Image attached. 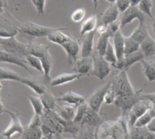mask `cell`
<instances>
[{
    "label": "cell",
    "mask_w": 155,
    "mask_h": 139,
    "mask_svg": "<svg viewBox=\"0 0 155 139\" xmlns=\"http://www.w3.org/2000/svg\"><path fill=\"white\" fill-rule=\"evenodd\" d=\"M60 28H52L47 26H43L33 22H25L21 23L18 28L19 33L29 42H32L35 38L47 37L53 32L58 30Z\"/></svg>",
    "instance_id": "obj_1"
},
{
    "label": "cell",
    "mask_w": 155,
    "mask_h": 139,
    "mask_svg": "<svg viewBox=\"0 0 155 139\" xmlns=\"http://www.w3.org/2000/svg\"><path fill=\"white\" fill-rule=\"evenodd\" d=\"M21 23L13 17L9 12L5 11V5L2 2L1 6V29H0V37L1 38H9L14 37L18 32V28Z\"/></svg>",
    "instance_id": "obj_2"
},
{
    "label": "cell",
    "mask_w": 155,
    "mask_h": 139,
    "mask_svg": "<svg viewBox=\"0 0 155 139\" xmlns=\"http://www.w3.org/2000/svg\"><path fill=\"white\" fill-rule=\"evenodd\" d=\"M112 88L115 91L116 98L133 95L137 91L134 89L126 71H122L116 76H114V78L113 79Z\"/></svg>",
    "instance_id": "obj_3"
},
{
    "label": "cell",
    "mask_w": 155,
    "mask_h": 139,
    "mask_svg": "<svg viewBox=\"0 0 155 139\" xmlns=\"http://www.w3.org/2000/svg\"><path fill=\"white\" fill-rule=\"evenodd\" d=\"M0 47H1V51H5L6 52L15 54L24 58H25L28 55L27 44L20 43L19 41L16 40L15 36L9 38H1Z\"/></svg>",
    "instance_id": "obj_4"
},
{
    "label": "cell",
    "mask_w": 155,
    "mask_h": 139,
    "mask_svg": "<svg viewBox=\"0 0 155 139\" xmlns=\"http://www.w3.org/2000/svg\"><path fill=\"white\" fill-rule=\"evenodd\" d=\"M96 132V139H120L123 136L121 127L123 123L117 122H104L99 126Z\"/></svg>",
    "instance_id": "obj_5"
},
{
    "label": "cell",
    "mask_w": 155,
    "mask_h": 139,
    "mask_svg": "<svg viewBox=\"0 0 155 139\" xmlns=\"http://www.w3.org/2000/svg\"><path fill=\"white\" fill-rule=\"evenodd\" d=\"M113 85V79L109 81L108 82L104 83L101 87H99L88 99H87V104L88 106L94 109L96 112H100L102 104L104 102L105 96L108 92V90L111 89Z\"/></svg>",
    "instance_id": "obj_6"
},
{
    "label": "cell",
    "mask_w": 155,
    "mask_h": 139,
    "mask_svg": "<svg viewBox=\"0 0 155 139\" xmlns=\"http://www.w3.org/2000/svg\"><path fill=\"white\" fill-rule=\"evenodd\" d=\"M5 112H6L11 117V122L7 126V128L2 131V137L7 139H11L12 137L15 135H22L23 136L25 128L23 127V125L20 121V118H19V116L21 114L18 112L10 111L6 109H5Z\"/></svg>",
    "instance_id": "obj_7"
},
{
    "label": "cell",
    "mask_w": 155,
    "mask_h": 139,
    "mask_svg": "<svg viewBox=\"0 0 155 139\" xmlns=\"http://www.w3.org/2000/svg\"><path fill=\"white\" fill-rule=\"evenodd\" d=\"M94 58V71L93 76H95L99 80H104L112 71V65L104 59V56L99 55L97 52L93 56Z\"/></svg>",
    "instance_id": "obj_8"
},
{
    "label": "cell",
    "mask_w": 155,
    "mask_h": 139,
    "mask_svg": "<svg viewBox=\"0 0 155 139\" xmlns=\"http://www.w3.org/2000/svg\"><path fill=\"white\" fill-rule=\"evenodd\" d=\"M152 107L153 104L146 100H142L137 104H135L128 113V119H127L128 126L134 128L137 120Z\"/></svg>",
    "instance_id": "obj_9"
},
{
    "label": "cell",
    "mask_w": 155,
    "mask_h": 139,
    "mask_svg": "<svg viewBox=\"0 0 155 139\" xmlns=\"http://www.w3.org/2000/svg\"><path fill=\"white\" fill-rule=\"evenodd\" d=\"M142 94H143V91H142V90H140L136 91L133 95L117 97L115 101H114V104H115L116 107L122 109V110H123V112L124 114L127 111L129 112L130 109L135 104H137L139 101H141L143 100L142 99Z\"/></svg>",
    "instance_id": "obj_10"
},
{
    "label": "cell",
    "mask_w": 155,
    "mask_h": 139,
    "mask_svg": "<svg viewBox=\"0 0 155 139\" xmlns=\"http://www.w3.org/2000/svg\"><path fill=\"white\" fill-rule=\"evenodd\" d=\"M145 15L139 8L138 6L131 5L124 13L122 14L120 18V24L121 28L126 26L130 23H132L134 20L138 19L139 22H145Z\"/></svg>",
    "instance_id": "obj_11"
},
{
    "label": "cell",
    "mask_w": 155,
    "mask_h": 139,
    "mask_svg": "<svg viewBox=\"0 0 155 139\" xmlns=\"http://www.w3.org/2000/svg\"><path fill=\"white\" fill-rule=\"evenodd\" d=\"M0 61H1V62H6V63L15 64L19 67H22L26 71H28L32 76H34L33 72L30 70V66L27 63L26 59L24 57H21V56L15 55V54H12V53L6 52L5 51H1L0 52Z\"/></svg>",
    "instance_id": "obj_12"
},
{
    "label": "cell",
    "mask_w": 155,
    "mask_h": 139,
    "mask_svg": "<svg viewBox=\"0 0 155 139\" xmlns=\"http://www.w3.org/2000/svg\"><path fill=\"white\" fill-rule=\"evenodd\" d=\"M62 48L66 52L67 61L70 65L73 63H75L79 60L78 57L81 54V47H80L79 43L76 40L72 38L71 40L64 43L62 45Z\"/></svg>",
    "instance_id": "obj_13"
},
{
    "label": "cell",
    "mask_w": 155,
    "mask_h": 139,
    "mask_svg": "<svg viewBox=\"0 0 155 139\" xmlns=\"http://www.w3.org/2000/svg\"><path fill=\"white\" fill-rule=\"evenodd\" d=\"M74 72L82 76L92 75L94 71V58L93 57H81L75 63L73 69Z\"/></svg>",
    "instance_id": "obj_14"
},
{
    "label": "cell",
    "mask_w": 155,
    "mask_h": 139,
    "mask_svg": "<svg viewBox=\"0 0 155 139\" xmlns=\"http://www.w3.org/2000/svg\"><path fill=\"white\" fill-rule=\"evenodd\" d=\"M57 100L61 102H64L66 104L75 106V107L87 103V99L84 96L75 93L74 91H68V92L62 94V97L57 98Z\"/></svg>",
    "instance_id": "obj_15"
},
{
    "label": "cell",
    "mask_w": 155,
    "mask_h": 139,
    "mask_svg": "<svg viewBox=\"0 0 155 139\" xmlns=\"http://www.w3.org/2000/svg\"><path fill=\"white\" fill-rule=\"evenodd\" d=\"M120 12L116 4H111L110 6L101 14V24L109 25L118 20Z\"/></svg>",
    "instance_id": "obj_16"
},
{
    "label": "cell",
    "mask_w": 155,
    "mask_h": 139,
    "mask_svg": "<svg viewBox=\"0 0 155 139\" xmlns=\"http://www.w3.org/2000/svg\"><path fill=\"white\" fill-rule=\"evenodd\" d=\"M95 33L92 32L85 34L82 37V45H81V57H91L94 52V41Z\"/></svg>",
    "instance_id": "obj_17"
},
{
    "label": "cell",
    "mask_w": 155,
    "mask_h": 139,
    "mask_svg": "<svg viewBox=\"0 0 155 139\" xmlns=\"http://www.w3.org/2000/svg\"><path fill=\"white\" fill-rule=\"evenodd\" d=\"M27 46L28 54L38 57L39 59H42L47 54H49V46L46 44L32 41L29 42V43H27Z\"/></svg>",
    "instance_id": "obj_18"
},
{
    "label": "cell",
    "mask_w": 155,
    "mask_h": 139,
    "mask_svg": "<svg viewBox=\"0 0 155 139\" xmlns=\"http://www.w3.org/2000/svg\"><path fill=\"white\" fill-rule=\"evenodd\" d=\"M101 121H102V118L99 115V113L94 111L89 107L80 126H86V127L95 129V128L100 125Z\"/></svg>",
    "instance_id": "obj_19"
},
{
    "label": "cell",
    "mask_w": 155,
    "mask_h": 139,
    "mask_svg": "<svg viewBox=\"0 0 155 139\" xmlns=\"http://www.w3.org/2000/svg\"><path fill=\"white\" fill-rule=\"evenodd\" d=\"M20 83L29 87L32 90H34L36 94H38L39 96L45 94L47 90H46V86L45 83L40 82L39 81L34 79V78H26V77H22Z\"/></svg>",
    "instance_id": "obj_20"
},
{
    "label": "cell",
    "mask_w": 155,
    "mask_h": 139,
    "mask_svg": "<svg viewBox=\"0 0 155 139\" xmlns=\"http://www.w3.org/2000/svg\"><path fill=\"white\" fill-rule=\"evenodd\" d=\"M82 77V75L75 73V72H72V73H62L58 76H56L55 78H54L51 81L50 85L52 87H57V86H61L64 84H67L70 82H73L78 79H80Z\"/></svg>",
    "instance_id": "obj_21"
},
{
    "label": "cell",
    "mask_w": 155,
    "mask_h": 139,
    "mask_svg": "<svg viewBox=\"0 0 155 139\" xmlns=\"http://www.w3.org/2000/svg\"><path fill=\"white\" fill-rule=\"evenodd\" d=\"M75 106L67 104V105H57L55 109V112L64 120L66 121H74L76 113Z\"/></svg>",
    "instance_id": "obj_22"
},
{
    "label": "cell",
    "mask_w": 155,
    "mask_h": 139,
    "mask_svg": "<svg viewBox=\"0 0 155 139\" xmlns=\"http://www.w3.org/2000/svg\"><path fill=\"white\" fill-rule=\"evenodd\" d=\"M141 63L147 81L149 82L155 81V56L143 60Z\"/></svg>",
    "instance_id": "obj_23"
},
{
    "label": "cell",
    "mask_w": 155,
    "mask_h": 139,
    "mask_svg": "<svg viewBox=\"0 0 155 139\" xmlns=\"http://www.w3.org/2000/svg\"><path fill=\"white\" fill-rule=\"evenodd\" d=\"M64 30H67V28H60V29L53 32L52 33H50L47 36L48 41L62 46L64 43H65L66 42H68L69 40H71L73 38L70 34L64 33Z\"/></svg>",
    "instance_id": "obj_24"
},
{
    "label": "cell",
    "mask_w": 155,
    "mask_h": 139,
    "mask_svg": "<svg viewBox=\"0 0 155 139\" xmlns=\"http://www.w3.org/2000/svg\"><path fill=\"white\" fill-rule=\"evenodd\" d=\"M124 37L122 33L121 30H119L114 36L113 37V44L116 52V56L118 60H122L124 58Z\"/></svg>",
    "instance_id": "obj_25"
},
{
    "label": "cell",
    "mask_w": 155,
    "mask_h": 139,
    "mask_svg": "<svg viewBox=\"0 0 155 139\" xmlns=\"http://www.w3.org/2000/svg\"><path fill=\"white\" fill-rule=\"evenodd\" d=\"M96 28H97V16L95 14H92L82 23L79 35L83 37L87 33L96 31Z\"/></svg>",
    "instance_id": "obj_26"
},
{
    "label": "cell",
    "mask_w": 155,
    "mask_h": 139,
    "mask_svg": "<svg viewBox=\"0 0 155 139\" xmlns=\"http://www.w3.org/2000/svg\"><path fill=\"white\" fill-rule=\"evenodd\" d=\"M130 36L139 43H142L148 36H150L146 22H139V25L134 29Z\"/></svg>",
    "instance_id": "obj_27"
},
{
    "label": "cell",
    "mask_w": 155,
    "mask_h": 139,
    "mask_svg": "<svg viewBox=\"0 0 155 139\" xmlns=\"http://www.w3.org/2000/svg\"><path fill=\"white\" fill-rule=\"evenodd\" d=\"M146 59V56L143 52V51L140 49L138 52H134L132 54H128L124 56V71H128L129 68H131L134 64H135L138 62H142L143 60Z\"/></svg>",
    "instance_id": "obj_28"
},
{
    "label": "cell",
    "mask_w": 155,
    "mask_h": 139,
    "mask_svg": "<svg viewBox=\"0 0 155 139\" xmlns=\"http://www.w3.org/2000/svg\"><path fill=\"white\" fill-rule=\"evenodd\" d=\"M155 118V107L153 106L151 109H149L135 123L134 128H143L144 127H147L153 119Z\"/></svg>",
    "instance_id": "obj_29"
},
{
    "label": "cell",
    "mask_w": 155,
    "mask_h": 139,
    "mask_svg": "<svg viewBox=\"0 0 155 139\" xmlns=\"http://www.w3.org/2000/svg\"><path fill=\"white\" fill-rule=\"evenodd\" d=\"M41 100L43 101V104L45 106V110L48 111H54L56 107H57V98H55L52 93H50L49 91H46L45 94L41 95Z\"/></svg>",
    "instance_id": "obj_30"
},
{
    "label": "cell",
    "mask_w": 155,
    "mask_h": 139,
    "mask_svg": "<svg viewBox=\"0 0 155 139\" xmlns=\"http://www.w3.org/2000/svg\"><path fill=\"white\" fill-rule=\"evenodd\" d=\"M141 50L146 56V58L155 56V40L148 36L142 43H141Z\"/></svg>",
    "instance_id": "obj_31"
},
{
    "label": "cell",
    "mask_w": 155,
    "mask_h": 139,
    "mask_svg": "<svg viewBox=\"0 0 155 139\" xmlns=\"http://www.w3.org/2000/svg\"><path fill=\"white\" fill-rule=\"evenodd\" d=\"M26 96L32 105L35 114H37L39 116H44V114L45 112V106L41 100V97L40 96H33V95H26Z\"/></svg>",
    "instance_id": "obj_32"
},
{
    "label": "cell",
    "mask_w": 155,
    "mask_h": 139,
    "mask_svg": "<svg viewBox=\"0 0 155 139\" xmlns=\"http://www.w3.org/2000/svg\"><path fill=\"white\" fill-rule=\"evenodd\" d=\"M110 34L106 32L104 34L99 35L97 43H96V52L101 55V56H104V53L106 52V49L108 47V44L110 43Z\"/></svg>",
    "instance_id": "obj_33"
},
{
    "label": "cell",
    "mask_w": 155,
    "mask_h": 139,
    "mask_svg": "<svg viewBox=\"0 0 155 139\" xmlns=\"http://www.w3.org/2000/svg\"><path fill=\"white\" fill-rule=\"evenodd\" d=\"M141 49V43L134 40L131 36L124 37V53L125 55L132 54Z\"/></svg>",
    "instance_id": "obj_34"
},
{
    "label": "cell",
    "mask_w": 155,
    "mask_h": 139,
    "mask_svg": "<svg viewBox=\"0 0 155 139\" xmlns=\"http://www.w3.org/2000/svg\"><path fill=\"white\" fill-rule=\"evenodd\" d=\"M22 79V76H20L18 73H16L15 71L1 67L0 68V80L1 82L3 81H18L20 82Z\"/></svg>",
    "instance_id": "obj_35"
},
{
    "label": "cell",
    "mask_w": 155,
    "mask_h": 139,
    "mask_svg": "<svg viewBox=\"0 0 155 139\" xmlns=\"http://www.w3.org/2000/svg\"><path fill=\"white\" fill-rule=\"evenodd\" d=\"M23 139H43V131L41 127L29 128H25V132L22 136Z\"/></svg>",
    "instance_id": "obj_36"
},
{
    "label": "cell",
    "mask_w": 155,
    "mask_h": 139,
    "mask_svg": "<svg viewBox=\"0 0 155 139\" xmlns=\"http://www.w3.org/2000/svg\"><path fill=\"white\" fill-rule=\"evenodd\" d=\"M104 59L113 66L114 67L117 63V56H116V52H115V50H114V44L110 42L109 44H108V47L106 49V52L104 53Z\"/></svg>",
    "instance_id": "obj_37"
},
{
    "label": "cell",
    "mask_w": 155,
    "mask_h": 139,
    "mask_svg": "<svg viewBox=\"0 0 155 139\" xmlns=\"http://www.w3.org/2000/svg\"><path fill=\"white\" fill-rule=\"evenodd\" d=\"M77 139H96V136L94 133V128L81 126V129L76 137Z\"/></svg>",
    "instance_id": "obj_38"
},
{
    "label": "cell",
    "mask_w": 155,
    "mask_h": 139,
    "mask_svg": "<svg viewBox=\"0 0 155 139\" xmlns=\"http://www.w3.org/2000/svg\"><path fill=\"white\" fill-rule=\"evenodd\" d=\"M148 129L147 131H143V128H134L132 134H131V139H153V136L152 135Z\"/></svg>",
    "instance_id": "obj_39"
},
{
    "label": "cell",
    "mask_w": 155,
    "mask_h": 139,
    "mask_svg": "<svg viewBox=\"0 0 155 139\" xmlns=\"http://www.w3.org/2000/svg\"><path fill=\"white\" fill-rule=\"evenodd\" d=\"M138 8L144 14H147L148 16H150L153 20L154 19L155 17L152 14V9L153 6V0H142L140 2V4L137 5Z\"/></svg>",
    "instance_id": "obj_40"
},
{
    "label": "cell",
    "mask_w": 155,
    "mask_h": 139,
    "mask_svg": "<svg viewBox=\"0 0 155 139\" xmlns=\"http://www.w3.org/2000/svg\"><path fill=\"white\" fill-rule=\"evenodd\" d=\"M26 61H27V63L30 67L35 69L36 71H38L39 72L43 73L44 74V70H43V65H42V62L41 60L38 58V57H35L34 55H30L28 54L26 57H25Z\"/></svg>",
    "instance_id": "obj_41"
},
{
    "label": "cell",
    "mask_w": 155,
    "mask_h": 139,
    "mask_svg": "<svg viewBox=\"0 0 155 139\" xmlns=\"http://www.w3.org/2000/svg\"><path fill=\"white\" fill-rule=\"evenodd\" d=\"M88 108H89V106H88L87 103L83 104L81 106H78L76 108V113H75V117L74 118V123L79 124V125L81 124V122L84 119V115H85Z\"/></svg>",
    "instance_id": "obj_42"
},
{
    "label": "cell",
    "mask_w": 155,
    "mask_h": 139,
    "mask_svg": "<svg viewBox=\"0 0 155 139\" xmlns=\"http://www.w3.org/2000/svg\"><path fill=\"white\" fill-rule=\"evenodd\" d=\"M86 14V11L84 7H80V8H77L75 9L72 14H71V20L74 23H79V22H82Z\"/></svg>",
    "instance_id": "obj_43"
},
{
    "label": "cell",
    "mask_w": 155,
    "mask_h": 139,
    "mask_svg": "<svg viewBox=\"0 0 155 139\" xmlns=\"http://www.w3.org/2000/svg\"><path fill=\"white\" fill-rule=\"evenodd\" d=\"M42 126V116H39L37 114H34V116L31 118V121L27 125L26 128H40Z\"/></svg>",
    "instance_id": "obj_44"
},
{
    "label": "cell",
    "mask_w": 155,
    "mask_h": 139,
    "mask_svg": "<svg viewBox=\"0 0 155 139\" xmlns=\"http://www.w3.org/2000/svg\"><path fill=\"white\" fill-rule=\"evenodd\" d=\"M121 30V24H120V20H117L116 22L111 24L108 25V29H107V33L110 34L111 38H113L114 36V34Z\"/></svg>",
    "instance_id": "obj_45"
},
{
    "label": "cell",
    "mask_w": 155,
    "mask_h": 139,
    "mask_svg": "<svg viewBox=\"0 0 155 139\" xmlns=\"http://www.w3.org/2000/svg\"><path fill=\"white\" fill-rule=\"evenodd\" d=\"M116 5L119 9L120 14L124 13L132 5H131V0H117L116 1Z\"/></svg>",
    "instance_id": "obj_46"
},
{
    "label": "cell",
    "mask_w": 155,
    "mask_h": 139,
    "mask_svg": "<svg viewBox=\"0 0 155 139\" xmlns=\"http://www.w3.org/2000/svg\"><path fill=\"white\" fill-rule=\"evenodd\" d=\"M34 5L35 6V9L39 14H45V6L46 0H31Z\"/></svg>",
    "instance_id": "obj_47"
},
{
    "label": "cell",
    "mask_w": 155,
    "mask_h": 139,
    "mask_svg": "<svg viewBox=\"0 0 155 139\" xmlns=\"http://www.w3.org/2000/svg\"><path fill=\"white\" fill-rule=\"evenodd\" d=\"M116 100V94H115V91L114 90V89L111 87V89L108 90L106 96H105V99H104V104L106 105H110L112 103H114Z\"/></svg>",
    "instance_id": "obj_48"
},
{
    "label": "cell",
    "mask_w": 155,
    "mask_h": 139,
    "mask_svg": "<svg viewBox=\"0 0 155 139\" xmlns=\"http://www.w3.org/2000/svg\"><path fill=\"white\" fill-rule=\"evenodd\" d=\"M142 99L150 101L155 107V93H149V94H142Z\"/></svg>",
    "instance_id": "obj_49"
},
{
    "label": "cell",
    "mask_w": 155,
    "mask_h": 139,
    "mask_svg": "<svg viewBox=\"0 0 155 139\" xmlns=\"http://www.w3.org/2000/svg\"><path fill=\"white\" fill-rule=\"evenodd\" d=\"M107 29H108V26L107 25H104V24H99L96 28V33H99V35L101 34H104L107 32Z\"/></svg>",
    "instance_id": "obj_50"
},
{
    "label": "cell",
    "mask_w": 155,
    "mask_h": 139,
    "mask_svg": "<svg viewBox=\"0 0 155 139\" xmlns=\"http://www.w3.org/2000/svg\"><path fill=\"white\" fill-rule=\"evenodd\" d=\"M147 129L151 132V133H154L155 134V118L147 126Z\"/></svg>",
    "instance_id": "obj_51"
},
{
    "label": "cell",
    "mask_w": 155,
    "mask_h": 139,
    "mask_svg": "<svg viewBox=\"0 0 155 139\" xmlns=\"http://www.w3.org/2000/svg\"><path fill=\"white\" fill-rule=\"evenodd\" d=\"M141 1L142 0H131V5H134V6H137L140 4Z\"/></svg>",
    "instance_id": "obj_52"
},
{
    "label": "cell",
    "mask_w": 155,
    "mask_h": 139,
    "mask_svg": "<svg viewBox=\"0 0 155 139\" xmlns=\"http://www.w3.org/2000/svg\"><path fill=\"white\" fill-rule=\"evenodd\" d=\"M94 4V13L93 14H95V12H96V8H97V5H98V0H93Z\"/></svg>",
    "instance_id": "obj_53"
},
{
    "label": "cell",
    "mask_w": 155,
    "mask_h": 139,
    "mask_svg": "<svg viewBox=\"0 0 155 139\" xmlns=\"http://www.w3.org/2000/svg\"><path fill=\"white\" fill-rule=\"evenodd\" d=\"M54 139H70V138H65V137H64L62 136V134H58V135H56V136H55Z\"/></svg>",
    "instance_id": "obj_54"
},
{
    "label": "cell",
    "mask_w": 155,
    "mask_h": 139,
    "mask_svg": "<svg viewBox=\"0 0 155 139\" xmlns=\"http://www.w3.org/2000/svg\"><path fill=\"white\" fill-rule=\"evenodd\" d=\"M152 27H153V33H154V35H155V18L153 19V24H152Z\"/></svg>",
    "instance_id": "obj_55"
},
{
    "label": "cell",
    "mask_w": 155,
    "mask_h": 139,
    "mask_svg": "<svg viewBox=\"0 0 155 139\" xmlns=\"http://www.w3.org/2000/svg\"><path fill=\"white\" fill-rule=\"evenodd\" d=\"M106 1H108V2L111 3V4H114V3H116L117 0H106Z\"/></svg>",
    "instance_id": "obj_56"
},
{
    "label": "cell",
    "mask_w": 155,
    "mask_h": 139,
    "mask_svg": "<svg viewBox=\"0 0 155 139\" xmlns=\"http://www.w3.org/2000/svg\"><path fill=\"white\" fill-rule=\"evenodd\" d=\"M21 139H23V138H21Z\"/></svg>",
    "instance_id": "obj_57"
}]
</instances>
